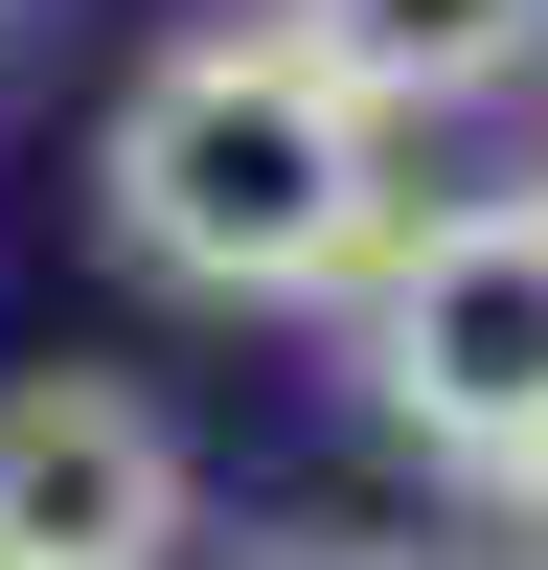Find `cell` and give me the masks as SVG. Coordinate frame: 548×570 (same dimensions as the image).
Masks as SVG:
<instances>
[{
  "instance_id": "7a4b0ae2",
  "label": "cell",
  "mask_w": 548,
  "mask_h": 570,
  "mask_svg": "<svg viewBox=\"0 0 548 570\" xmlns=\"http://www.w3.org/2000/svg\"><path fill=\"white\" fill-rule=\"evenodd\" d=\"M343 389L389 411L434 480H526L548 456V160L526 183H457L365 252L343 297Z\"/></svg>"
},
{
  "instance_id": "277c9868",
  "label": "cell",
  "mask_w": 548,
  "mask_h": 570,
  "mask_svg": "<svg viewBox=\"0 0 548 570\" xmlns=\"http://www.w3.org/2000/svg\"><path fill=\"white\" fill-rule=\"evenodd\" d=\"M274 23H297V46H320V69H343L389 137H434V115H502V91H548V0H274Z\"/></svg>"
},
{
  "instance_id": "3957f363",
  "label": "cell",
  "mask_w": 548,
  "mask_h": 570,
  "mask_svg": "<svg viewBox=\"0 0 548 570\" xmlns=\"http://www.w3.org/2000/svg\"><path fill=\"white\" fill-rule=\"evenodd\" d=\"M206 548V456L115 365H0V570H183Z\"/></svg>"
},
{
  "instance_id": "8992f818",
  "label": "cell",
  "mask_w": 548,
  "mask_h": 570,
  "mask_svg": "<svg viewBox=\"0 0 548 570\" xmlns=\"http://www.w3.org/2000/svg\"><path fill=\"white\" fill-rule=\"evenodd\" d=\"M206 570H411V548H365V525H252V548H206Z\"/></svg>"
},
{
  "instance_id": "5b68a950",
  "label": "cell",
  "mask_w": 548,
  "mask_h": 570,
  "mask_svg": "<svg viewBox=\"0 0 548 570\" xmlns=\"http://www.w3.org/2000/svg\"><path fill=\"white\" fill-rule=\"evenodd\" d=\"M434 570H548V456H526V480H457V548Z\"/></svg>"
},
{
  "instance_id": "6da1fadb",
  "label": "cell",
  "mask_w": 548,
  "mask_h": 570,
  "mask_svg": "<svg viewBox=\"0 0 548 570\" xmlns=\"http://www.w3.org/2000/svg\"><path fill=\"white\" fill-rule=\"evenodd\" d=\"M389 160L411 137L365 115L297 23H183V46H137L115 137H91V206H115V252L160 274V297H206V320H343L365 252L411 228Z\"/></svg>"
}]
</instances>
